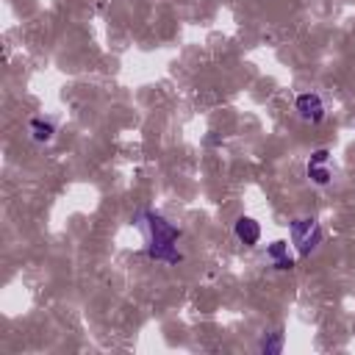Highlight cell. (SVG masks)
<instances>
[{
  "label": "cell",
  "mask_w": 355,
  "mask_h": 355,
  "mask_svg": "<svg viewBox=\"0 0 355 355\" xmlns=\"http://www.w3.org/2000/svg\"><path fill=\"white\" fill-rule=\"evenodd\" d=\"M141 230L147 236V255L153 261L161 263H180L183 252L178 250V239H180V227H175L172 222H166L161 214L155 211H144L141 214Z\"/></svg>",
  "instance_id": "6da1fadb"
},
{
  "label": "cell",
  "mask_w": 355,
  "mask_h": 355,
  "mask_svg": "<svg viewBox=\"0 0 355 355\" xmlns=\"http://www.w3.org/2000/svg\"><path fill=\"white\" fill-rule=\"evenodd\" d=\"M288 236H291V244L297 250V258H308L322 244V227L313 216H297L288 225Z\"/></svg>",
  "instance_id": "7a4b0ae2"
},
{
  "label": "cell",
  "mask_w": 355,
  "mask_h": 355,
  "mask_svg": "<svg viewBox=\"0 0 355 355\" xmlns=\"http://www.w3.org/2000/svg\"><path fill=\"white\" fill-rule=\"evenodd\" d=\"M294 111H297V116H300L302 122H308V125H319V122L324 119V114H327L324 100H322V94H316V92H302V94H297Z\"/></svg>",
  "instance_id": "3957f363"
},
{
  "label": "cell",
  "mask_w": 355,
  "mask_h": 355,
  "mask_svg": "<svg viewBox=\"0 0 355 355\" xmlns=\"http://www.w3.org/2000/svg\"><path fill=\"white\" fill-rule=\"evenodd\" d=\"M305 175L313 186H330L333 183V169H330V150L319 147L311 153V158L305 161Z\"/></svg>",
  "instance_id": "277c9868"
},
{
  "label": "cell",
  "mask_w": 355,
  "mask_h": 355,
  "mask_svg": "<svg viewBox=\"0 0 355 355\" xmlns=\"http://www.w3.org/2000/svg\"><path fill=\"white\" fill-rule=\"evenodd\" d=\"M233 236H236L239 244L255 247V244L261 241V225H258L252 216H239V219L233 222Z\"/></svg>",
  "instance_id": "5b68a950"
},
{
  "label": "cell",
  "mask_w": 355,
  "mask_h": 355,
  "mask_svg": "<svg viewBox=\"0 0 355 355\" xmlns=\"http://www.w3.org/2000/svg\"><path fill=\"white\" fill-rule=\"evenodd\" d=\"M55 130H58V125H55V119H50V116H33V119L28 122V136H31L36 144L53 141Z\"/></svg>",
  "instance_id": "8992f818"
},
{
  "label": "cell",
  "mask_w": 355,
  "mask_h": 355,
  "mask_svg": "<svg viewBox=\"0 0 355 355\" xmlns=\"http://www.w3.org/2000/svg\"><path fill=\"white\" fill-rule=\"evenodd\" d=\"M266 258L275 263V269H294V258H291V252H288V244L286 241H272L269 247H266Z\"/></svg>",
  "instance_id": "52a82bcc"
},
{
  "label": "cell",
  "mask_w": 355,
  "mask_h": 355,
  "mask_svg": "<svg viewBox=\"0 0 355 355\" xmlns=\"http://www.w3.org/2000/svg\"><path fill=\"white\" fill-rule=\"evenodd\" d=\"M261 352L263 355H280L283 352V333L275 330V333H266L261 338Z\"/></svg>",
  "instance_id": "ba28073f"
}]
</instances>
